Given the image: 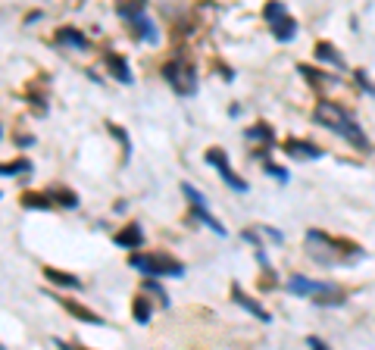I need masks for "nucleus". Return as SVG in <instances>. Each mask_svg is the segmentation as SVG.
I'll return each instance as SVG.
<instances>
[{
	"mask_svg": "<svg viewBox=\"0 0 375 350\" xmlns=\"http://www.w3.org/2000/svg\"><path fill=\"white\" fill-rule=\"evenodd\" d=\"M338 285L334 282H316V278H307V276H291L288 278V291L297 297H313V294H322V291H334Z\"/></svg>",
	"mask_w": 375,
	"mask_h": 350,
	"instance_id": "obj_8",
	"label": "nucleus"
},
{
	"mask_svg": "<svg viewBox=\"0 0 375 350\" xmlns=\"http://www.w3.org/2000/svg\"><path fill=\"white\" fill-rule=\"evenodd\" d=\"M47 194H50V200H54V207H63V209H75V207H78V194H75L72 188H63V185H50Z\"/></svg>",
	"mask_w": 375,
	"mask_h": 350,
	"instance_id": "obj_17",
	"label": "nucleus"
},
{
	"mask_svg": "<svg viewBox=\"0 0 375 350\" xmlns=\"http://www.w3.org/2000/svg\"><path fill=\"white\" fill-rule=\"evenodd\" d=\"M182 194H184V200H188V207H191V213H188V216H191V219H197V223H204L206 229H213L219 238H225V235H228V229H225V225L219 223L216 216H213L210 209H206V197L200 194V191L194 188V185L182 182Z\"/></svg>",
	"mask_w": 375,
	"mask_h": 350,
	"instance_id": "obj_5",
	"label": "nucleus"
},
{
	"mask_svg": "<svg viewBox=\"0 0 375 350\" xmlns=\"http://www.w3.org/2000/svg\"><path fill=\"white\" fill-rule=\"evenodd\" d=\"M19 203L25 209H50L54 207V200H50L47 191H25V194L19 197Z\"/></svg>",
	"mask_w": 375,
	"mask_h": 350,
	"instance_id": "obj_19",
	"label": "nucleus"
},
{
	"mask_svg": "<svg viewBox=\"0 0 375 350\" xmlns=\"http://www.w3.org/2000/svg\"><path fill=\"white\" fill-rule=\"evenodd\" d=\"M313 119L319 122L322 128L334 132L338 138H344L347 144H354L356 150H363V154H369V150H372V144H369L366 132L360 128V122H356L354 113H350V110H344L341 103L325 101V97H322V101L316 103V110H313Z\"/></svg>",
	"mask_w": 375,
	"mask_h": 350,
	"instance_id": "obj_1",
	"label": "nucleus"
},
{
	"mask_svg": "<svg viewBox=\"0 0 375 350\" xmlns=\"http://www.w3.org/2000/svg\"><path fill=\"white\" fill-rule=\"evenodd\" d=\"M281 13H288V7H285V3H281V0H269L266 7H263V22L275 19V16H281Z\"/></svg>",
	"mask_w": 375,
	"mask_h": 350,
	"instance_id": "obj_28",
	"label": "nucleus"
},
{
	"mask_svg": "<svg viewBox=\"0 0 375 350\" xmlns=\"http://www.w3.org/2000/svg\"><path fill=\"white\" fill-rule=\"evenodd\" d=\"M144 3H147V0H116V13L122 16V19H129V16L141 13Z\"/></svg>",
	"mask_w": 375,
	"mask_h": 350,
	"instance_id": "obj_27",
	"label": "nucleus"
},
{
	"mask_svg": "<svg viewBox=\"0 0 375 350\" xmlns=\"http://www.w3.org/2000/svg\"><path fill=\"white\" fill-rule=\"evenodd\" d=\"M44 278L54 282L56 288H69V291H82V278L72 276V272H63V269H54V266H44Z\"/></svg>",
	"mask_w": 375,
	"mask_h": 350,
	"instance_id": "obj_16",
	"label": "nucleus"
},
{
	"mask_svg": "<svg viewBox=\"0 0 375 350\" xmlns=\"http://www.w3.org/2000/svg\"><path fill=\"white\" fill-rule=\"evenodd\" d=\"M354 79H356V85H360V88H366L369 94H375V85H372V79H369V75L363 72V69H356V72H354Z\"/></svg>",
	"mask_w": 375,
	"mask_h": 350,
	"instance_id": "obj_30",
	"label": "nucleus"
},
{
	"mask_svg": "<svg viewBox=\"0 0 375 350\" xmlns=\"http://www.w3.org/2000/svg\"><path fill=\"white\" fill-rule=\"evenodd\" d=\"M19 144H22V147H32L34 138H32V135H19Z\"/></svg>",
	"mask_w": 375,
	"mask_h": 350,
	"instance_id": "obj_34",
	"label": "nucleus"
},
{
	"mask_svg": "<svg viewBox=\"0 0 375 350\" xmlns=\"http://www.w3.org/2000/svg\"><path fill=\"white\" fill-rule=\"evenodd\" d=\"M131 316H135L141 325H147L150 316H153V307H150V300L144 297V291H138L135 300H131Z\"/></svg>",
	"mask_w": 375,
	"mask_h": 350,
	"instance_id": "obj_20",
	"label": "nucleus"
},
{
	"mask_svg": "<svg viewBox=\"0 0 375 350\" xmlns=\"http://www.w3.org/2000/svg\"><path fill=\"white\" fill-rule=\"evenodd\" d=\"M263 169H266V172H269V175H272L275 182H281V185H285V182H288V178H291V175H288V169L275 166V163H272V160H269V156H266V160H263Z\"/></svg>",
	"mask_w": 375,
	"mask_h": 350,
	"instance_id": "obj_29",
	"label": "nucleus"
},
{
	"mask_svg": "<svg viewBox=\"0 0 375 350\" xmlns=\"http://www.w3.org/2000/svg\"><path fill=\"white\" fill-rule=\"evenodd\" d=\"M113 244H116V247H125V250H138L144 244V229L138 223L122 225V229L113 235Z\"/></svg>",
	"mask_w": 375,
	"mask_h": 350,
	"instance_id": "obj_13",
	"label": "nucleus"
},
{
	"mask_svg": "<svg viewBox=\"0 0 375 350\" xmlns=\"http://www.w3.org/2000/svg\"><path fill=\"white\" fill-rule=\"evenodd\" d=\"M232 300L238 303V307H244V310L250 313V316H257L259 322H272V313H269L266 307H263V303H257V300H253V297L247 294V291H241L238 285H232Z\"/></svg>",
	"mask_w": 375,
	"mask_h": 350,
	"instance_id": "obj_11",
	"label": "nucleus"
},
{
	"mask_svg": "<svg viewBox=\"0 0 375 350\" xmlns=\"http://www.w3.org/2000/svg\"><path fill=\"white\" fill-rule=\"evenodd\" d=\"M107 132L116 138L119 144H122V160L129 163V156H131V138H129V132H125L122 125H113V122H107Z\"/></svg>",
	"mask_w": 375,
	"mask_h": 350,
	"instance_id": "obj_25",
	"label": "nucleus"
},
{
	"mask_svg": "<svg viewBox=\"0 0 375 350\" xmlns=\"http://www.w3.org/2000/svg\"><path fill=\"white\" fill-rule=\"evenodd\" d=\"M307 344H310V347H316V350H325V347H328V344L322 341V338H313V335L307 338Z\"/></svg>",
	"mask_w": 375,
	"mask_h": 350,
	"instance_id": "obj_33",
	"label": "nucleus"
},
{
	"mask_svg": "<svg viewBox=\"0 0 375 350\" xmlns=\"http://www.w3.org/2000/svg\"><path fill=\"white\" fill-rule=\"evenodd\" d=\"M297 72H303V79H307L310 85H316V88H325V85H334V81H338V75H322L319 69L307 66V63H300Z\"/></svg>",
	"mask_w": 375,
	"mask_h": 350,
	"instance_id": "obj_21",
	"label": "nucleus"
},
{
	"mask_svg": "<svg viewBox=\"0 0 375 350\" xmlns=\"http://www.w3.org/2000/svg\"><path fill=\"white\" fill-rule=\"evenodd\" d=\"M310 300H313L316 307H341L347 297H344L341 288H334V291H322V294H313Z\"/></svg>",
	"mask_w": 375,
	"mask_h": 350,
	"instance_id": "obj_23",
	"label": "nucleus"
},
{
	"mask_svg": "<svg viewBox=\"0 0 375 350\" xmlns=\"http://www.w3.org/2000/svg\"><path fill=\"white\" fill-rule=\"evenodd\" d=\"M160 75H163V81L175 91L178 97H194L197 94V72H194V66L184 56H172V60L163 63V69H160Z\"/></svg>",
	"mask_w": 375,
	"mask_h": 350,
	"instance_id": "obj_4",
	"label": "nucleus"
},
{
	"mask_svg": "<svg viewBox=\"0 0 375 350\" xmlns=\"http://www.w3.org/2000/svg\"><path fill=\"white\" fill-rule=\"evenodd\" d=\"M281 154H288L291 160H319L325 150L310 144V141H300V138H288V141L281 144Z\"/></svg>",
	"mask_w": 375,
	"mask_h": 350,
	"instance_id": "obj_9",
	"label": "nucleus"
},
{
	"mask_svg": "<svg viewBox=\"0 0 375 350\" xmlns=\"http://www.w3.org/2000/svg\"><path fill=\"white\" fill-rule=\"evenodd\" d=\"M244 138H247V141H263V144H269V147H272L275 132H272V125H266V122H259V125H250V128H247Z\"/></svg>",
	"mask_w": 375,
	"mask_h": 350,
	"instance_id": "obj_22",
	"label": "nucleus"
},
{
	"mask_svg": "<svg viewBox=\"0 0 375 350\" xmlns=\"http://www.w3.org/2000/svg\"><path fill=\"white\" fill-rule=\"evenodd\" d=\"M47 297H54L56 303H60L66 313H72L75 319H82V322H88V325H107L103 322V316H97L94 310H88V307H82V303H75V300H66V297H56L54 291H47Z\"/></svg>",
	"mask_w": 375,
	"mask_h": 350,
	"instance_id": "obj_12",
	"label": "nucleus"
},
{
	"mask_svg": "<svg viewBox=\"0 0 375 350\" xmlns=\"http://www.w3.org/2000/svg\"><path fill=\"white\" fill-rule=\"evenodd\" d=\"M316 60H322V63H328V66H334V69H347V63H344V56L338 54V50L328 44V41H319L316 44Z\"/></svg>",
	"mask_w": 375,
	"mask_h": 350,
	"instance_id": "obj_18",
	"label": "nucleus"
},
{
	"mask_svg": "<svg viewBox=\"0 0 375 350\" xmlns=\"http://www.w3.org/2000/svg\"><path fill=\"white\" fill-rule=\"evenodd\" d=\"M125 28L131 32V38H138V41H144V44H157L160 41V28H157V22H150V16L144 13H135V16H129L125 19Z\"/></svg>",
	"mask_w": 375,
	"mask_h": 350,
	"instance_id": "obj_7",
	"label": "nucleus"
},
{
	"mask_svg": "<svg viewBox=\"0 0 375 350\" xmlns=\"http://www.w3.org/2000/svg\"><path fill=\"white\" fill-rule=\"evenodd\" d=\"M54 41H56V44H63V48H69V50H88V48H91L88 38H85V34L78 32V28H72V25L56 28Z\"/></svg>",
	"mask_w": 375,
	"mask_h": 350,
	"instance_id": "obj_14",
	"label": "nucleus"
},
{
	"mask_svg": "<svg viewBox=\"0 0 375 350\" xmlns=\"http://www.w3.org/2000/svg\"><path fill=\"white\" fill-rule=\"evenodd\" d=\"M259 231H263V235H269V238H272V241H281V238H285L279 229H269V225H259Z\"/></svg>",
	"mask_w": 375,
	"mask_h": 350,
	"instance_id": "obj_32",
	"label": "nucleus"
},
{
	"mask_svg": "<svg viewBox=\"0 0 375 350\" xmlns=\"http://www.w3.org/2000/svg\"><path fill=\"white\" fill-rule=\"evenodd\" d=\"M241 238H244V241H250L253 247H266V244L259 241V235H257V231H253V229H247V231H244V235H241Z\"/></svg>",
	"mask_w": 375,
	"mask_h": 350,
	"instance_id": "obj_31",
	"label": "nucleus"
},
{
	"mask_svg": "<svg viewBox=\"0 0 375 350\" xmlns=\"http://www.w3.org/2000/svg\"><path fill=\"white\" fill-rule=\"evenodd\" d=\"M204 160L210 163L213 169H216L219 178H222V182L228 185V188H232L235 194H247V191H250V185H247L244 178H241V175L232 169V163H228V154H225L222 147H210V150L204 154Z\"/></svg>",
	"mask_w": 375,
	"mask_h": 350,
	"instance_id": "obj_6",
	"label": "nucleus"
},
{
	"mask_svg": "<svg viewBox=\"0 0 375 350\" xmlns=\"http://www.w3.org/2000/svg\"><path fill=\"white\" fill-rule=\"evenodd\" d=\"M107 69H109V75H113L119 85H131V81H135L129 60H125L122 54H113V50H109V54H107Z\"/></svg>",
	"mask_w": 375,
	"mask_h": 350,
	"instance_id": "obj_15",
	"label": "nucleus"
},
{
	"mask_svg": "<svg viewBox=\"0 0 375 350\" xmlns=\"http://www.w3.org/2000/svg\"><path fill=\"white\" fill-rule=\"evenodd\" d=\"M141 291H144V294H153L160 303H163V307H169V294H166V288H163V285H160L153 276L144 278V282H141Z\"/></svg>",
	"mask_w": 375,
	"mask_h": 350,
	"instance_id": "obj_24",
	"label": "nucleus"
},
{
	"mask_svg": "<svg viewBox=\"0 0 375 350\" xmlns=\"http://www.w3.org/2000/svg\"><path fill=\"white\" fill-rule=\"evenodd\" d=\"M32 172V160L28 156H19L13 163H0V175H25Z\"/></svg>",
	"mask_w": 375,
	"mask_h": 350,
	"instance_id": "obj_26",
	"label": "nucleus"
},
{
	"mask_svg": "<svg viewBox=\"0 0 375 350\" xmlns=\"http://www.w3.org/2000/svg\"><path fill=\"white\" fill-rule=\"evenodd\" d=\"M129 266L144 276H153V278H182L184 276V262L172 254H141V250H131L129 254Z\"/></svg>",
	"mask_w": 375,
	"mask_h": 350,
	"instance_id": "obj_3",
	"label": "nucleus"
},
{
	"mask_svg": "<svg viewBox=\"0 0 375 350\" xmlns=\"http://www.w3.org/2000/svg\"><path fill=\"white\" fill-rule=\"evenodd\" d=\"M0 138H3V125H0Z\"/></svg>",
	"mask_w": 375,
	"mask_h": 350,
	"instance_id": "obj_35",
	"label": "nucleus"
},
{
	"mask_svg": "<svg viewBox=\"0 0 375 350\" xmlns=\"http://www.w3.org/2000/svg\"><path fill=\"white\" fill-rule=\"evenodd\" d=\"M266 25H269V32H272V38L279 41V44H288V41L297 38V22H294L291 13L275 16V19H269Z\"/></svg>",
	"mask_w": 375,
	"mask_h": 350,
	"instance_id": "obj_10",
	"label": "nucleus"
},
{
	"mask_svg": "<svg viewBox=\"0 0 375 350\" xmlns=\"http://www.w3.org/2000/svg\"><path fill=\"white\" fill-rule=\"evenodd\" d=\"M307 247H310V256L325 262V266H332V262H354V260H360V256H366V250H363L360 244L344 241V238H332L319 229L307 231Z\"/></svg>",
	"mask_w": 375,
	"mask_h": 350,
	"instance_id": "obj_2",
	"label": "nucleus"
}]
</instances>
